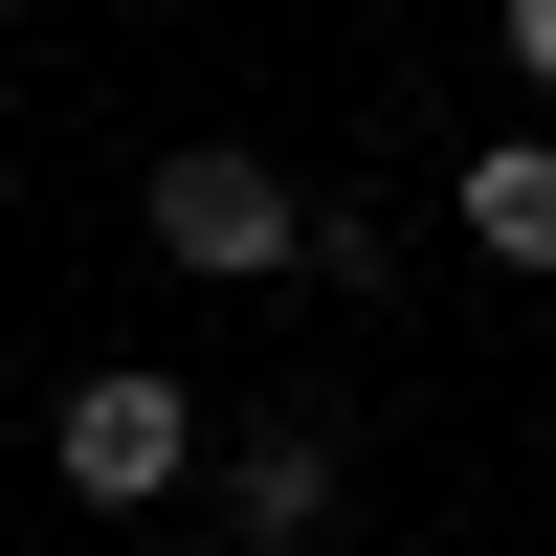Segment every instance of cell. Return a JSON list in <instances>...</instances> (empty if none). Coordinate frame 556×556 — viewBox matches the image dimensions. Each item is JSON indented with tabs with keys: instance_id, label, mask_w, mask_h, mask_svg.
<instances>
[{
	"instance_id": "1",
	"label": "cell",
	"mask_w": 556,
	"mask_h": 556,
	"mask_svg": "<svg viewBox=\"0 0 556 556\" xmlns=\"http://www.w3.org/2000/svg\"><path fill=\"white\" fill-rule=\"evenodd\" d=\"M134 223H156V267H201V290H290V267H312V201L245 156V134H178Z\"/></svg>"
},
{
	"instance_id": "6",
	"label": "cell",
	"mask_w": 556,
	"mask_h": 556,
	"mask_svg": "<svg viewBox=\"0 0 556 556\" xmlns=\"http://www.w3.org/2000/svg\"><path fill=\"white\" fill-rule=\"evenodd\" d=\"M290 556H334V534H290Z\"/></svg>"
},
{
	"instance_id": "5",
	"label": "cell",
	"mask_w": 556,
	"mask_h": 556,
	"mask_svg": "<svg viewBox=\"0 0 556 556\" xmlns=\"http://www.w3.org/2000/svg\"><path fill=\"white\" fill-rule=\"evenodd\" d=\"M513 67H534V89H556V0H513Z\"/></svg>"
},
{
	"instance_id": "2",
	"label": "cell",
	"mask_w": 556,
	"mask_h": 556,
	"mask_svg": "<svg viewBox=\"0 0 556 556\" xmlns=\"http://www.w3.org/2000/svg\"><path fill=\"white\" fill-rule=\"evenodd\" d=\"M45 468H67V490H89V513H156V490H178V468H201V401H178V379H156V356H89V379H67V401H45Z\"/></svg>"
},
{
	"instance_id": "4",
	"label": "cell",
	"mask_w": 556,
	"mask_h": 556,
	"mask_svg": "<svg viewBox=\"0 0 556 556\" xmlns=\"http://www.w3.org/2000/svg\"><path fill=\"white\" fill-rule=\"evenodd\" d=\"M468 245L490 267H556V134H490L468 156Z\"/></svg>"
},
{
	"instance_id": "3",
	"label": "cell",
	"mask_w": 556,
	"mask_h": 556,
	"mask_svg": "<svg viewBox=\"0 0 556 556\" xmlns=\"http://www.w3.org/2000/svg\"><path fill=\"white\" fill-rule=\"evenodd\" d=\"M223 513H245V556H290V534H334V445H312V424H267V445H223Z\"/></svg>"
}]
</instances>
